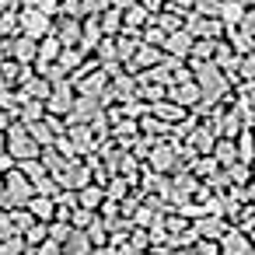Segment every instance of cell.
Segmentation results:
<instances>
[{"label":"cell","instance_id":"obj_2","mask_svg":"<svg viewBox=\"0 0 255 255\" xmlns=\"http://www.w3.org/2000/svg\"><path fill=\"white\" fill-rule=\"evenodd\" d=\"M252 196H255V189H252Z\"/></svg>","mask_w":255,"mask_h":255},{"label":"cell","instance_id":"obj_1","mask_svg":"<svg viewBox=\"0 0 255 255\" xmlns=\"http://www.w3.org/2000/svg\"><path fill=\"white\" fill-rule=\"evenodd\" d=\"M220 255H252V241L241 231H224L220 234Z\"/></svg>","mask_w":255,"mask_h":255}]
</instances>
